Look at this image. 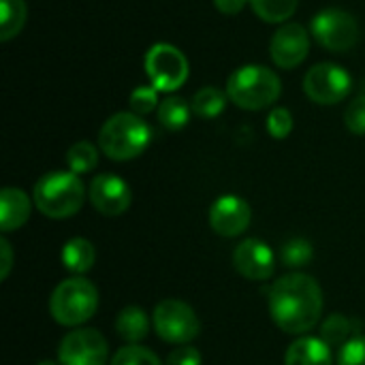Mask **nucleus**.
<instances>
[{
	"label": "nucleus",
	"mask_w": 365,
	"mask_h": 365,
	"mask_svg": "<svg viewBox=\"0 0 365 365\" xmlns=\"http://www.w3.org/2000/svg\"><path fill=\"white\" fill-rule=\"evenodd\" d=\"M233 267L240 276L252 282L269 280L276 272L274 250L257 237H248L240 242L233 250Z\"/></svg>",
	"instance_id": "obj_11"
},
{
	"label": "nucleus",
	"mask_w": 365,
	"mask_h": 365,
	"mask_svg": "<svg viewBox=\"0 0 365 365\" xmlns=\"http://www.w3.org/2000/svg\"><path fill=\"white\" fill-rule=\"evenodd\" d=\"M310 51V36L302 24H284L280 26L269 43V56L276 66L280 68H295L299 66Z\"/></svg>",
	"instance_id": "obj_13"
},
{
	"label": "nucleus",
	"mask_w": 365,
	"mask_h": 365,
	"mask_svg": "<svg viewBox=\"0 0 365 365\" xmlns=\"http://www.w3.org/2000/svg\"><path fill=\"white\" fill-rule=\"evenodd\" d=\"M214 4L225 15H237L248 4V0H214Z\"/></svg>",
	"instance_id": "obj_33"
},
{
	"label": "nucleus",
	"mask_w": 365,
	"mask_h": 365,
	"mask_svg": "<svg viewBox=\"0 0 365 365\" xmlns=\"http://www.w3.org/2000/svg\"><path fill=\"white\" fill-rule=\"evenodd\" d=\"M154 331L169 344H188L201 331V321L192 306L182 299H163L154 308Z\"/></svg>",
	"instance_id": "obj_7"
},
{
	"label": "nucleus",
	"mask_w": 365,
	"mask_h": 365,
	"mask_svg": "<svg viewBox=\"0 0 365 365\" xmlns=\"http://www.w3.org/2000/svg\"><path fill=\"white\" fill-rule=\"evenodd\" d=\"M0 252H2V267H0V278L6 280L9 274H11V267H13V250H11V244L2 237L0 240Z\"/></svg>",
	"instance_id": "obj_32"
},
{
	"label": "nucleus",
	"mask_w": 365,
	"mask_h": 365,
	"mask_svg": "<svg viewBox=\"0 0 365 365\" xmlns=\"http://www.w3.org/2000/svg\"><path fill=\"white\" fill-rule=\"evenodd\" d=\"M38 365H60V361H51V359H43Z\"/></svg>",
	"instance_id": "obj_34"
},
{
	"label": "nucleus",
	"mask_w": 365,
	"mask_h": 365,
	"mask_svg": "<svg viewBox=\"0 0 365 365\" xmlns=\"http://www.w3.org/2000/svg\"><path fill=\"white\" fill-rule=\"evenodd\" d=\"M252 220L250 205L237 195H222L210 207V227L222 237L242 235Z\"/></svg>",
	"instance_id": "obj_14"
},
{
	"label": "nucleus",
	"mask_w": 365,
	"mask_h": 365,
	"mask_svg": "<svg viewBox=\"0 0 365 365\" xmlns=\"http://www.w3.org/2000/svg\"><path fill=\"white\" fill-rule=\"evenodd\" d=\"M310 32L317 43L329 51H349L359 41V24L357 19L342 9H323L310 21Z\"/></svg>",
	"instance_id": "obj_8"
},
{
	"label": "nucleus",
	"mask_w": 365,
	"mask_h": 365,
	"mask_svg": "<svg viewBox=\"0 0 365 365\" xmlns=\"http://www.w3.org/2000/svg\"><path fill=\"white\" fill-rule=\"evenodd\" d=\"M109 346L96 329L77 327L68 331L58 346L60 365H107Z\"/></svg>",
	"instance_id": "obj_10"
},
{
	"label": "nucleus",
	"mask_w": 365,
	"mask_h": 365,
	"mask_svg": "<svg viewBox=\"0 0 365 365\" xmlns=\"http://www.w3.org/2000/svg\"><path fill=\"white\" fill-rule=\"evenodd\" d=\"M338 365H365V336L353 338L340 349Z\"/></svg>",
	"instance_id": "obj_30"
},
{
	"label": "nucleus",
	"mask_w": 365,
	"mask_h": 365,
	"mask_svg": "<svg viewBox=\"0 0 365 365\" xmlns=\"http://www.w3.org/2000/svg\"><path fill=\"white\" fill-rule=\"evenodd\" d=\"M282 92L280 77L263 64H244L227 79V96L246 111L272 107Z\"/></svg>",
	"instance_id": "obj_4"
},
{
	"label": "nucleus",
	"mask_w": 365,
	"mask_h": 365,
	"mask_svg": "<svg viewBox=\"0 0 365 365\" xmlns=\"http://www.w3.org/2000/svg\"><path fill=\"white\" fill-rule=\"evenodd\" d=\"M227 98H229L227 92H222V90H218L214 86H205V88H201L192 96L190 107H192L195 115H199L203 120H214V118H218L225 111Z\"/></svg>",
	"instance_id": "obj_21"
},
{
	"label": "nucleus",
	"mask_w": 365,
	"mask_h": 365,
	"mask_svg": "<svg viewBox=\"0 0 365 365\" xmlns=\"http://www.w3.org/2000/svg\"><path fill=\"white\" fill-rule=\"evenodd\" d=\"M150 141H152V130L148 122L133 111L113 113L98 130L101 152L115 163L137 158L139 154L145 152Z\"/></svg>",
	"instance_id": "obj_3"
},
{
	"label": "nucleus",
	"mask_w": 365,
	"mask_h": 365,
	"mask_svg": "<svg viewBox=\"0 0 365 365\" xmlns=\"http://www.w3.org/2000/svg\"><path fill=\"white\" fill-rule=\"evenodd\" d=\"M299 0H248L250 9L267 24H284L295 11Z\"/></svg>",
	"instance_id": "obj_23"
},
{
	"label": "nucleus",
	"mask_w": 365,
	"mask_h": 365,
	"mask_svg": "<svg viewBox=\"0 0 365 365\" xmlns=\"http://www.w3.org/2000/svg\"><path fill=\"white\" fill-rule=\"evenodd\" d=\"M331 346L323 338L302 336L284 353V365H331Z\"/></svg>",
	"instance_id": "obj_16"
},
{
	"label": "nucleus",
	"mask_w": 365,
	"mask_h": 365,
	"mask_svg": "<svg viewBox=\"0 0 365 365\" xmlns=\"http://www.w3.org/2000/svg\"><path fill=\"white\" fill-rule=\"evenodd\" d=\"M357 329L359 323L344 317V314H331L323 327H321V338L331 346V349H342L346 342H351L353 338H357Z\"/></svg>",
	"instance_id": "obj_20"
},
{
	"label": "nucleus",
	"mask_w": 365,
	"mask_h": 365,
	"mask_svg": "<svg viewBox=\"0 0 365 365\" xmlns=\"http://www.w3.org/2000/svg\"><path fill=\"white\" fill-rule=\"evenodd\" d=\"M201 353L195 349V346H188V344H182L180 349L171 351L169 357H167V364L165 365H201Z\"/></svg>",
	"instance_id": "obj_31"
},
{
	"label": "nucleus",
	"mask_w": 365,
	"mask_h": 365,
	"mask_svg": "<svg viewBox=\"0 0 365 365\" xmlns=\"http://www.w3.org/2000/svg\"><path fill=\"white\" fill-rule=\"evenodd\" d=\"M323 314V291L308 274H287L269 291V317L289 336L312 331Z\"/></svg>",
	"instance_id": "obj_1"
},
{
	"label": "nucleus",
	"mask_w": 365,
	"mask_h": 365,
	"mask_svg": "<svg viewBox=\"0 0 365 365\" xmlns=\"http://www.w3.org/2000/svg\"><path fill=\"white\" fill-rule=\"evenodd\" d=\"M280 259L287 267H293V269H302L306 265L312 263L314 259V248L308 240L304 237H293L289 242L282 244V250H280Z\"/></svg>",
	"instance_id": "obj_25"
},
{
	"label": "nucleus",
	"mask_w": 365,
	"mask_h": 365,
	"mask_svg": "<svg viewBox=\"0 0 365 365\" xmlns=\"http://www.w3.org/2000/svg\"><path fill=\"white\" fill-rule=\"evenodd\" d=\"M353 88L349 71L334 62L314 64L304 77V92L317 105H338L342 103Z\"/></svg>",
	"instance_id": "obj_9"
},
{
	"label": "nucleus",
	"mask_w": 365,
	"mask_h": 365,
	"mask_svg": "<svg viewBox=\"0 0 365 365\" xmlns=\"http://www.w3.org/2000/svg\"><path fill=\"white\" fill-rule=\"evenodd\" d=\"M293 130V115L284 107H274L267 115V133L274 139H287Z\"/></svg>",
	"instance_id": "obj_28"
},
{
	"label": "nucleus",
	"mask_w": 365,
	"mask_h": 365,
	"mask_svg": "<svg viewBox=\"0 0 365 365\" xmlns=\"http://www.w3.org/2000/svg\"><path fill=\"white\" fill-rule=\"evenodd\" d=\"M130 109L137 115H148L154 109H158V90L152 86H139L130 92Z\"/></svg>",
	"instance_id": "obj_27"
},
{
	"label": "nucleus",
	"mask_w": 365,
	"mask_h": 365,
	"mask_svg": "<svg viewBox=\"0 0 365 365\" xmlns=\"http://www.w3.org/2000/svg\"><path fill=\"white\" fill-rule=\"evenodd\" d=\"M96 250L90 240L86 237H73L62 248V265L73 272L75 276H81L94 267Z\"/></svg>",
	"instance_id": "obj_18"
},
{
	"label": "nucleus",
	"mask_w": 365,
	"mask_h": 365,
	"mask_svg": "<svg viewBox=\"0 0 365 365\" xmlns=\"http://www.w3.org/2000/svg\"><path fill=\"white\" fill-rule=\"evenodd\" d=\"M90 203L103 216H122L133 203L130 186L113 173H101L90 182Z\"/></svg>",
	"instance_id": "obj_12"
},
{
	"label": "nucleus",
	"mask_w": 365,
	"mask_h": 365,
	"mask_svg": "<svg viewBox=\"0 0 365 365\" xmlns=\"http://www.w3.org/2000/svg\"><path fill=\"white\" fill-rule=\"evenodd\" d=\"M344 124L353 135H365V94L351 101L344 111Z\"/></svg>",
	"instance_id": "obj_29"
},
{
	"label": "nucleus",
	"mask_w": 365,
	"mask_h": 365,
	"mask_svg": "<svg viewBox=\"0 0 365 365\" xmlns=\"http://www.w3.org/2000/svg\"><path fill=\"white\" fill-rule=\"evenodd\" d=\"M156 111H158V122L163 124V128H167L171 133L186 128L190 122V115H192V107L180 96L163 98Z\"/></svg>",
	"instance_id": "obj_19"
},
{
	"label": "nucleus",
	"mask_w": 365,
	"mask_h": 365,
	"mask_svg": "<svg viewBox=\"0 0 365 365\" xmlns=\"http://www.w3.org/2000/svg\"><path fill=\"white\" fill-rule=\"evenodd\" d=\"M115 334L128 344H137L145 340L150 334V319L145 310L139 306H126L124 310H120L115 319Z\"/></svg>",
	"instance_id": "obj_17"
},
{
	"label": "nucleus",
	"mask_w": 365,
	"mask_h": 365,
	"mask_svg": "<svg viewBox=\"0 0 365 365\" xmlns=\"http://www.w3.org/2000/svg\"><path fill=\"white\" fill-rule=\"evenodd\" d=\"M145 75L158 92H175L190 75L188 58L171 43H156L145 53Z\"/></svg>",
	"instance_id": "obj_6"
},
{
	"label": "nucleus",
	"mask_w": 365,
	"mask_h": 365,
	"mask_svg": "<svg viewBox=\"0 0 365 365\" xmlns=\"http://www.w3.org/2000/svg\"><path fill=\"white\" fill-rule=\"evenodd\" d=\"M98 150L96 145H92L90 141H77L68 148L66 152V165L68 171L81 175V173H90L92 169H96L98 165Z\"/></svg>",
	"instance_id": "obj_24"
},
{
	"label": "nucleus",
	"mask_w": 365,
	"mask_h": 365,
	"mask_svg": "<svg viewBox=\"0 0 365 365\" xmlns=\"http://www.w3.org/2000/svg\"><path fill=\"white\" fill-rule=\"evenodd\" d=\"M111 365H163V364H160V359H158L152 351H148V349H143V346H139V344H128V346L120 349V351L113 355Z\"/></svg>",
	"instance_id": "obj_26"
},
{
	"label": "nucleus",
	"mask_w": 365,
	"mask_h": 365,
	"mask_svg": "<svg viewBox=\"0 0 365 365\" xmlns=\"http://www.w3.org/2000/svg\"><path fill=\"white\" fill-rule=\"evenodd\" d=\"M96 310H98V291L90 280L81 276L62 280L49 297V314L58 325L64 327L83 325L96 314Z\"/></svg>",
	"instance_id": "obj_5"
},
{
	"label": "nucleus",
	"mask_w": 365,
	"mask_h": 365,
	"mask_svg": "<svg viewBox=\"0 0 365 365\" xmlns=\"http://www.w3.org/2000/svg\"><path fill=\"white\" fill-rule=\"evenodd\" d=\"M32 212V201L21 188L6 186L0 192V229L4 233L21 229Z\"/></svg>",
	"instance_id": "obj_15"
},
{
	"label": "nucleus",
	"mask_w": 365,
	"mask_h": 365,
	"mask_svg": "<svg viewBox=\"0 0 365 365\" xmlns=\"http://www.w3.org/2000/svg\"><path fill=\"white\" fill-rule=\"evenodd\" d=\"M32 201L43 216L62 220L75 216L81 210L86 201V188L77 173L51 171L38 178V182L34 184Z\"/></svg>",
	"instance_id": "obj_2"
},
{
	"label": "nucleus",
	"mask_w": 365,
	"mask_h": 365,
	"mask_svg": "<svg viewBox=\"0 0 365 365\" xmlns=\"http://www.w3.org/2000/svg\"><path fill=\"white\" fill-rule=\"evenodd\" d=\"M26 2L24 0H0V41L6 43L17 36L26 24Z\"/></svg>",
	"instance_id": "obj_22"
}]
</instances>
